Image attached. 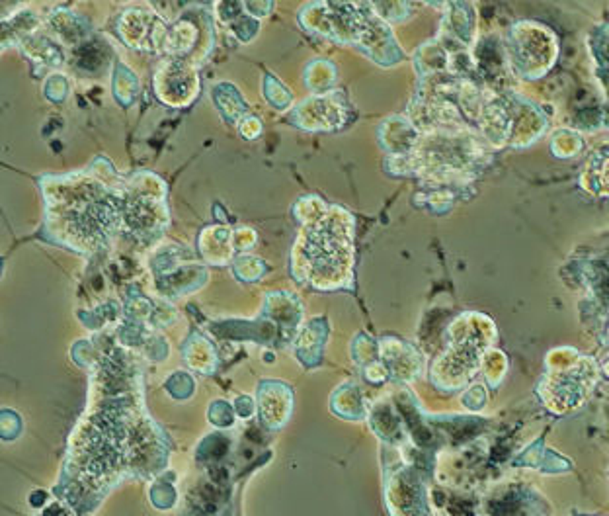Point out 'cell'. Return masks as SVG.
I'll list each match as a JSON object with an SVG mask.
<instances>
[{
    "label": "cell",
    "instance_id": "1",
    "mask_svg": "<svg viewBox=\"0 0 609 516\" xmlns=\"http://www.w3.org/2000/svg\"><path fill=\"white\" fill-rule=\"evenodd\" d=\"M326 223L314 225L303 233L301 239V254L303 260L301 264L307 266L311 272H319L322 268V274L326 276V268H340L342 264L350 262V239L344 233L342 225L336 219V216L326 217Z\"/></svg>",
    "mask_w": 609,
    "mask_h": 516
},
{
    "label": "cell",
    "instance_id": "2",
    "mask_svg": "<svg viewBox=\"0 0 609 516\" xmlns=\"http://www.w3.org/2000/svg\"><path fill=\"white\" fill-rule=\"evenodd\" d=\"M584 172L590 190L598 196L609 198V145H603L593 153Z\"/></svg>",
    "mask_w": 609,
    "mask_h": 516
}]
</instances>
